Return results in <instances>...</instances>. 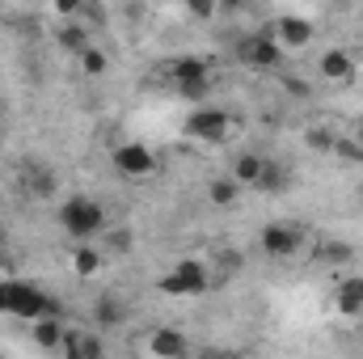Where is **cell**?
I'll use <instances>...</instances> for the list:
<instances>
[{"label":"cell","mask_w":363,"mask_h":359,"mask_svg":"<svg viewBox=\"0 0 363 359\" xmlns=\"http://www.w3.org/2000/svg\"><path fill=\"white\" fill-rule=\"evenodd\" d=\"M60 228L85 245L89 237H97L106 228V207L97 199H89V194H68L60 203Z\"/></svg>","instance_id":"6da1fadb"},{"label":"cell","mask_w":363,"mask_h":359,"mask_svg":"<svg viewBox=\"0 0 363 359\" xmlns=\"http://www.w3.org/2000/svg\"><path fill=\"white\" fill-rule=\"evenodd\" d=\"M207 287H211V270L203 263H194V258H182V263H174L161 275V292L165 296H203Z\"/></svg>","instance_id":"5b68a950"},{"label":"cell","mask_w":363,"mask_h":359,"mask_svg":"<svg viewBox=\"0 0 363 359\" xmlns=\"http://www.w3.org/2000/svg\"><path fill=\"white\" fill-rule=\"evenodd\" d=\"M342 140H347V144H355V148L363 153V118H355V123L347 127V136H342Z\"/></svg>","instance_id":"603a6c76"},{"label":"cell","mask_w":363,"mask_h":359,"mask_svg":"<svg viewBox=\"0 0 363 359\" xmlns=\"http://www.w3.org/2000/svg\"><path fill=\"white\" fill-rule=\"evenodd\" d=\"M313 258L325 263V267H351V263H355V245H347V241H338V237H317Z\"/></svg>","instance_id":"7c38bea8"},{"label":"cell","mask_w":363,"mask_h":359,"mask_svg":"<svg viewBox=\"0 0 363 359\" xmlns=\"http://www.w3.org/2000/svg\"><path fill=\"white\" fill-rule=\"evenodd\" d=\"M283 89H291L296 97H304V93H308L304 85H300V81H291V77H283Z\"/></svg>","instance_id":"cb8c5ba5"},{"label":"cell","mask_w":363,"mask_h":359,"mask_svg":"<svg viewBox=\"0 0 363 359\" xmlns=\"http://www.w3.org/2000/svg\"><path fill=\"white\" fill-rule=\"evenodd\" d=\"M0 313H4V283H0Z\"/></svg>","instance_id":"484cf974"},{"label":"cell","mask_w":363,"mask_h":359,"mask_svg":"<svg viewBox=\"0 0 363 359\" xmlns=\"http://www.w3.org/2000/svg\"><path fill=\"white\" fill-rule=\"evenodd\" d=\"M135 351H140V359H186L190 355V338L174 326H157V330L140 334Z\"/></svg>","instance_id":"52a82bcc"},{"label":"cell","mask_w":363,"mask_h":359,"mask_svg":"<svg viewBox=\"0 0 363 359\" xmlns=\"http://www.w3.org/2000/svg\"><path fill=\"white\" fill-rule=\"evenodd\" d=\"M258 245H262V254H267V258H296V254H300V245H304V233H300L296 224L274 220V224H267V228L258 233Z\"/></svg>","instance_id":"9c48e42d"},{"label":"cell","mask_w":363,"mask_h":359,"mask_svg":"<svg viewBox=\"0 0 363 359\" xmlns=\"http://www.w3.org/2000/svg\"><path fill=\"white\" fill-rule=\"evenodd\" d=\"M233 55H237L241 68L271 72V68H279V60H283V47L271 38V30H258V34H241L237 47H233Z\"/></svg>","instance_id":"277c9868"},{"label":"cell","mask_w":363,"mask_h":359,"mask_svg":"<svg viewBox=\"0 0 363 359\" xmlns=\"http://www.w3.org/2000/svg\"><path fill=\"white\" fill-rule=\"evenodd\" d=\"M110 161H114V170L123 174L127 182H140V178H152L157 174V153L148 148V144H140V140H123L114 153H110Z\"/></svg>","instance_id":"8992f818"},{"label":"cell","mask_w":363,"mask_h":359,"mask_svg":"<svg viewBox=\"0 0 363 359\" xmlns=\"http://www.w3.org/2000/svg\"><path fill=\"white\" fill-rule=\"evenodd\" d=\"M271 38L279 43V47H308L313 21H308V17H296V13H283V17L271 26Z\"/></svg>","instance_id":"30bf717a"},{"label":"cell","mask_w":363,"mask_h":359,"mask_svg":"<svg viewBox=\"0 0 363 359\" xmlns=\"http://www.w3.org/2000/svg\"><path fill=\"white\" fill-rule=\"evenodd\" d=\"M228 131H233V118L220 106H194L186 114V136L199 144H220V140H228Z\"/></svg>","instance_id":"ba28073f"},{"label":"cell","mask_w":363,"mask_h":359,"mask_svg":"<svg viewBox=\"0 0 363 359\" xmlns=\"http://www.w3.org/2000/svg\"><path fill=\"white\" fill-rule=\"evenodd\" d=\"M317 72H321V81H351V72H355V51H347V47H330L321 60H317Z\"/></svg>","instance_id":"8fae6325"},{"label":"cell","mask_w":363,"mask_h":359,"mask_svg":"<svg viewBox=\"0 0 363 359\" xmlns=\"http://www.w3.org/2000/svg\"><path fill=\"white\" fill-rule=\"evenodd\" d=\"M355 64H359V68H363V47H359V55H355Z\"/></svg>","instance_id":"4316f807"},{"label":"cell","mask_w":363,"mask_h":359,"mask_svg":"<svg viewBox=\"0 0 363 359\" xmlns=\"http://www.w3.org/2000/svg\"><path fill=\"white\" fill-rule=\"evenodd\" d=\"M359 21H363V17H359Z\"/></svg>","instance_id":"83f0119b"},{"label":"cell","mask_w":363,"mask_h":359,"mask_svg":"<svg viewBox=\"0 0 363 359\" xmlns=\"http://www.w3.org/2000/svg\"><path fill=\"white\" fill-rule=\"evenodd\" d=\"M77 60H81V72H85V77H101V72H106V68H110V60H106V51H101V47H85V51H81V55H77Z\"/></svg>","instance_id":"ffe728a7"},{"label":"cell","mask_w":363,"mask_h":359,"mask_svg":"<svg viewBox=\"0 0 363 359\" xmlns=\"http://www.w3.org/2000/svg\"><path fill=\"white\" fill-rule=\"evenodd\" d=\"M262 170H267V157H258V153H241V157L233 161V182H237V186H254V190H258Z\"/></svg>","instance_id":"9a60e30c"},{"label":"cell","mask_w":363,"mask_h":359,"mask_svg":"<svg viewBox=\"0 0 363 359\" xmlns=\"http://www.w3.org/2000/svg\"><path fill=\"white\" fill-rule=\"evenodd\" d=\"M127 300L123 296H114V292H106V296H97V304H93V317H97V326L101 330H118L123 321H127Z\"/></svg>","instance_id":"4fadbf2b"},{"label":"cell","mask_w":363,"mask_h":359,"mask_svg":"<svg viewBox=\"0 0 363 359\" xmlns=\"http://www.w3.org/2000/svg\"><path fill=\"white\" fill-rule=\"evenodd\" d=\"M207 359H245V355H241V351H211Z\"/></svg>","instance_id":"d4e9b609"},{"label":"cell","mask_w":363,"mask_h":359,"mask_svg":"<svg viewBox=\"0 0 363 359\" xmlns=\"http://www.w3.org/2000/svg\"><path fill=\"white\" fill-rule=\"evenodd\" d=\"M60 43H64L68 51H77V55H81V51L89 47V30H85L81 21H77V26H64V30H60Z\"/></svg>","instance_id":"44dd1931"},{"label":"cell","mask_w":363,"mask_h":359,"mask_svg":"<svg viewBox=\"0 0 363 359\" xmlns=\"http://www.w3.org/2000/svg\"><path fill=\"white\" fill-rule=\"evenodd\" d=\"M4 313H13L21 321H43V317H60V300L34 283L13 279V283H4Z\"/></svg>","instance_id":"7a4b0ae2"},{"label":"cell","mask_w":363,"mask_h":359,"mask_svg":"<svg viewBox=\"0 0 363 359\" xmlns=\"http://www.w3.org/2000/svg\"><path fill=\"white\" fill-rule=\"evenodd\" d=\"M72 267H77V275H97V254H93L89 245H77Z\"/></svg>","instance_id":"7402d4cb"},{"label":"cell","mask_w":363,"mask_h":359,"mask_svg":"<svg viewBox=\"0 0 363 359\" xmlns=\"http://www.w3.org/2000/svg\"><path fill=\"white\" fill-rule=\"evenodd\" d=\"M237 194H241V186L233 182V174L211 178V186H207V199H211L216 207H233V203H237Z\"/></svg>","instance_id":"e0dca14e"},{"label":"cell","mask_w":363,"mask_h":359,"mask_svg":"<svg viewBox=\"0 0 363 359\" xmlns=\"http://www.w3.org/2000/svg\"><path fill=\"white\" fill-rule=\"evenodd\" d=\"M174 89H178L182 101H199V106H207V93H211V68H207V60H199V55H182L174 60Z\"/></svg>","instance_id":"3957f363"},{"label":"cell","mask_w":363,"mask_h":359,"mask_svg":"<svg viewBox=\"0 0 363 359\" xmlns=\"http://www.w3.org/2000/svg\"><path fill=\"white\" fill-rule=\"evenodd\" d=\"M64 334H68V330L60 326V317H43V321H34V343L47 347V351H51V347H64Z\"/></svg>","instance_id":"2e32d148"},{"label":"cell","mask_w":363,"mask_h":359,"mask_svg":"<svg viewBox=\"0 0 363 359\" xmlns=\"http://www.w3.org/2000/svg\"><path fill=\"white\" fill-rule=\"evenodd\" d=\"M334 309L338 313H363V275H347L342 283H338V292H334Z\"/></svg>","instance_id":"5bb4252c"},{"label":"cell","mask_w":363,"mask_h":359,"mask_svg":"<svg viewBox=\"0 0 363 359\" xmlns=\"http://www.w3.org/2000/svg\"><path fill=\"white\" fill-rule=\"evenodd\" d=\"M186 359H190V355H186Z\"/></svg>","instance_id":"f1b7e54d"},{"label":"cell","mask_w":363,"mask_h":359,"mask_svg":"<svg viewBox=\"0 0 363 359\" xmlns=\"http://www.w3.org/2000/svg\"><path fill=\"white\" fill-rule=\"evenodd\" d=\"M26 186H30V194L47 199V194H55V174L47 165H26Z\"/></svg>","instance_id":"ac0fdd59"},{"label":"cell","mask_w":363,"mask_h":359,"mask_svg":"<svg viewBox=\"0 0 363 359\" xmlns=\"http://www.w3.org/2000/svg\"><path fill=\"white\" fill-rule=\"evenodd\" d=\"M287 165H279V161H267V170H262V178H258V190H267V194H279L283 186H287Z\"/></svg>","instance_id":"d6986e66"}]
</instances>
